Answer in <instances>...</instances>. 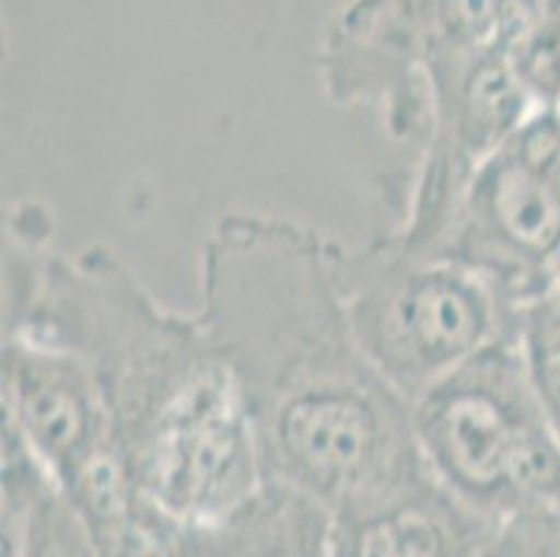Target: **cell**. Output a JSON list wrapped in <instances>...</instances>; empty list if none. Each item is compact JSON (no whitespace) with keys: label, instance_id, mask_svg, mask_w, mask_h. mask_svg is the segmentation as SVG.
Masks as SVG:
<instances>
[{"label":"cell","instance_id":"cell-8","mask_svg":"<svg viewBox=\"0 0 560 557\" xmlns=\"http://www.w3.org/2000/svg\"><path fill=\"white\" fill-rule=\"evenodd\" d=\"M3 418L54 477L56 488L117 446L93 374L70 351L3 332Z\"/></svg>","mask_w":560,"mask_h":557},{"label":"cell","instance_id":"cell-9","mask_svg":"<svg viewBox=\"0 0 560 557\" xmlns=\"http://www.w3.org/2000/svg\"><path fill=\"white\" fill-rule=\"evenodd\" d=\"M165 557H332V510L293 485L265 479L207 524H154Z\"/></svg>","mask_w":560,"mask_h":557},{"label":"cell","instance_id":"cell-10","mask_svg":"<svg viewBox=\"0 0 560 557\" xmlns=\"http://www.w3.org/2000/svg\"><path fill=\"white\" fill-rule=\"evenodd\" d=\"M511 335L529 362L560 357V257L518 295L511 310Z\"/></svg>","mask_w":560,"mask_h":557},{"label":"cell","instance_id":"cell-13","mask_svg":"<svg viewBox=\"0 0 560 557\" xmlns=\"http://www.w3.org/2000/svg\"><path fill=\"white\" fill-rule=\"evenodd\" d=\"M547 9H560V0H541Z\"/></svg>","mask_w":560,"mask_h":557},{"label":"cell","instance_id":"cell-6","mask_svg":"<svg viewBox=\"0 0 560 557\" xmlns=\"http://www.w3.org/2000/svg\"><path fill=\"white\" fill-rule=\"evenodd\" d=\"M430 257L480 276L511 310L560 257V112L536 106L477 171ZM513 340V335H511Z\"/></svg>","mask_w":560,"mask_h":557},{"label":"cell","instance_id":"cell-4","mask_svg":"<svg viewBox=\"0 0 560 557\" xmlns=\"http://www.w3.org/2000/svg\"><path fill=\"white\" fill-rule=\"evenodd\" d=\"M338 282L360 349L410 405L482 349L511 340L491 285L407 252L390 234L365 248L338 245Z\"/></svg>","mask_w":560,"mask_h":557},{"label":"cell","instance_id":"cell-11","mask_svg":"<svg viewBox=\"0 0 560 557\" xmlns=\"http://www.w3.org/2000/svg\"><path fill=\"white\" fill-rule=\"evenodd\" d=\"M482 557H560V515H513L502 521Z\"/></svg>","mask_w":560,"mask_h":557},{"label":"cell","instance_id":"cell-2","mask_svg":"<svg viewBox=\"0 0 560 557\" xmlns=\"http://www.w3.org/2000/svg\"><path fill=\"white\" fill-rule=\"evenodd\" d=\"M3 332L70 351L93 374L145 508L207 524L265 483L257 438L221 351L104 245L39 254L9 234Z\"/></svg>","mask_w":560,"mask_h":557},{"label":"cell","instance_id":"cell-12","mask_svg":"<svg viewBox=\"0 0 560 557\" xmlns=\"http://www.w3.org/2000/svg\"><path fill=\"white\" fill-rule=\"evenodd\" d=\"M529 368H533V382H536L544 416H547L555 436L560 438V357L544 362H529Z\"/></svg>","mask_w":560,"mask_h":557},{"label":"cell","instance_id":"cell-1","mask_svg":"<svg viewBox=\"0 0 560 557\" xmlns=\"http://www.w3.org/2000/svg\"><path fill=\"white\" fill-rule=\"evenodd\" d=\"M338 245L288 218L229 212L198 270V318L241 391L265 479L329 510L421 454L412 405L351 332Z\"/></svg>","mask_w":560,"mask_h":557},{"label":"cell","instance_id":"cell-7","mask_svg":"<svg viewBox=\"0 0 560 557\" xmlns=\"http://www.w3.org/2000/svg\"><path fill=\"white\" fill-rule=\"evenodd\" d=\"M499 524L446 488L419 454L332 508V557H482Z\"/></svg>","mask_w":560,"mask_h":557},{"label":"cell","instance_id":"cell-3","mask_svg":"<svg viewBox=\"0 0 560 557\" xmlns=\"http://www.w3.org/2000/svg\"><path fill=\"white\" fill-rule=\"evenodd\" d=\"M421 457L493 521L560 515V438L538 402L527 355L497 340L412 402Z\"/></svg>","mask_w":560,"mask_h":557},{"label":"cell","instance_id":"cell-5","mask_svg":"<svg viewBox=\"0 0 560 557\" xmlns=\"http://www.w3.org/2000/svg\"><path fill=\"white\" fill-rule=\"evenodd\" d=\"M536 109L508 50L488 45L435 61L424 76L416 167L388 178L399 212L390 237L430 257L471 178Z\"/></svg>","mask_w":560,"mask_h":557}]
</instances>
